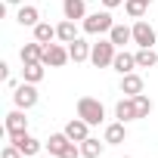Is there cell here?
<instances>
[{"label": "cell", "mask_w": 158, "mask_h": 158, "mask_svg": "<svg viewBox=\"0 0 158 158\" xmlns=\"http://www.w3.org/2000/svg\"><path fill=\"white\" fill-rule=\"evenodd\" d=\"M77 118H84L90 127H96V124L106 121V106L99 99H93V96H81L77 99Z\"/></svg>", "instance_id": "1"}, {"label": "cell", "mask_w": 158, "mask_h": 158, "mask_svg": "<svg viewBox=\"0 0 158 158\" xmlns=\"http://www.w3.org/2000/svg\"><path fill=\"white\" fill-rule=\"evenodd\" d=\"M115 53H118V47L106 37V40H96L93 44V50H90V62L96 65V68H109L112 62H115Z\"/></svg>", "instance_id": "2"}, {"label": "cell", "mask_w": 158, "mask_h": 158, "mask_svg": "<svg viewBox=\"0 0 158 158\" xmlns=\"http://www.w3.org/2000/svg\"><path fill=\"white\" fill-rule=\"evenodd\" d=\"M112 28H115V22H112V13H109V10L90 13V16L84 19V34H109Z\"/></svg>", "instance_id": "3"}, {"label": "cell", "mask_w": 158, "mask_h": 158, "mask_svg": "<svg viewBox=\"0 0 158 158\" xmlns=\"http://www.w3.org/2000/svg\"><path fill=\"white\" fill-rule=\"evenodd\" d=\"M40 62L50 65V68H62L65 62H71V56H68V44H44V56H40Z\"/></svg>", "instance_id": "4"}, {"label": "cell", "mask_w": 158, "mask_h": 158, "mask_svg": "<svg viewBox=\"0 0 158 158\" xmlns=\"http://www.w3.org/2000/svg\"><path fill=\"white\" fill-rule=\"evenodd\" d=\"M37 99H40V96H37V84L22 81V84L13 90V102H16V109H25V112H28V109L37 106Z\"/></svg>", "instance_id": "5"}, {"label": "cell", "mask_w": 158, "mask_h": 158, "mask_svg": "<svg viewBox=\"0 0 158 158\" xmlns=\"http://www.w3.org/2000/svg\"><path fill=\"white\" fill-rule=\"evenodd\" d=\"M10 143H16V146L22 149V155H25V158H37V152L44 149V143H40L37 136H31L28 130H25V133H16V136H10Z\"/></svg>", "instance_id": "6"}, {"label": "cell", "mask_w": 158, "mask_h": 158, "mask_svg": "<svg viewBox=\"0 0 158 158\" xmlns=\"http://www.w3.org/2000/svg\"><path fill=\"white\" fill-rule=\"evenodd\" d=\"M133 44H136V47H152V44H155V28H152L146 19H136V22H133Z\"/></svg>", "instance_id": "7"}, {"label": "cell", "mask_w": 158, "mask_h": 158, "mask_svg": "<svg viewBox=\"0 0 158 158\" xmlns=\"http://www.w3.org/2000/svg\"><path fill=\"white\" fill-rule=\"evenodd\" d=\"M3 127H6V133H10V136H16V133H25V130H28V118H25V109H13V112L6 115Z\"/></svg>", "instance_id": "8"}, {"label": "cell", "mask_w": 158, "mask_h": 158, "mask_svg": "<svg viewBox=\"0 0 158 158\" xmlns=\"http://www.w3.org/2000/svg\"><path fill=\"white\" fill-rule=\"evenodd\" d=\"M65 136H68L71 143H84V139L90 136V124H87L84 118H71V121L65 124Z\"/></svg>", "instance_id": "9"}, {"label": "cell", "mask_w": 158, "mask_h": 158, "mask_svg": "<svg viewBox=\"0 0 158 158\" xmlns=\"http://www.w3.org/2000/svg\"><path fill=\"white\" fill-rule=\"evenodd\" d=\"M90 50H93V44H87L84 37H77V40L68 44V56H71L74 65H77V62H90Z\"/></svg>", "instance_id": "10"}, {"label": "cell", "mask_w": 158, "mask_h": 158, "mask_svg": "<svg viewBox=\"0 0 158 158\" xmlns=\"http://www.w3.org/2000/svg\"><path fill=\"white\" fill-rule=\"evenodd\" d=\"M16 22H19L22 28H34V25L40 22V10H37V6H31V3H22V6H19V13H16Z\"/></svg>", "instance_id": "11"}, {"label": "cell", "mask_w": 158, "mask_h": 158, "mask_svg": "<svg viewBox=\"0 0 158 158\" xmlns=\"http://www.w3.org/2000/svg\"><path fill=\"white\" fill-rule=\"evenodd\" d=\"M115 118L118 121H136V102H133V96H124V99H118L115 102Z\"/></svg>", "instance_id": "12"}, {"label": "cell", "mask_w": 158, "mask_h": 158, "mask_svg": "<svg viewBox=\"0 0 158 158\" xmlns=\"http://www.w3.org/2000/svg\"><path fill=\"white\" fill-rule=\"evenodd\" d=\"M62 16L77 22V19H87V3L84 0H62Z\"/></svg>", "instance_id": "13"}, {"label": "cell", "mask_w": 158, "mask_h": 158, "mask_svg": "<svg viewBox=\"0 0 158 158\" xmlns=\"http://www.w3.org/2000/svg\"><path fill=\"white\" fill-rule=\"evenodd\" d=\"M112 68H115L118 74H130V71L136 68V53H124V50H118V53H115Z\"/></svg>", "instance_id": "14"}, {"label": "cell", "mask_w": 158, "mask_h": 158, "mask_svg": "<svg viewBox=\"0 0 158 158\" xmlns=\"http://www.w3.org/2000/svg\"><path fill=\"white\" fill-rule=\"evenodd\" d=\"M44 74H47V65L44 62H25L22 65V81H28V84H40Z\"/></svg>", "instance_id": "15"}, {"label": "cell", "mask_w": 158, "mask_h": 158, "mask_svg": "<svg viewBox=\"0 0 158 158\" xmlns=\"http://www.w3.org/2000/svg\"><path fill=\"white\" fill-rule=\"evenodd\" d=\"M121 93H124V96H139V93H143V77H139L136 71L121 74Z\"/></svg>", "instance_id": "16"}, {"label": "cell", "mask_w": 158, "mask_h": 158, "mask_svg": "<svg viewBox=\"0 0 158 158\" xmlns=\"http://www.w3.org/2000/svg\"><path fill=\"white\" fill-rule=\"evenodd\" d=\"M102 139H106L109 146H118V143H124V139H127V127H124V121L106 124V133H102Z\"/></svg>", "instance_id": "17"}, {"label": "cell", "mask_w": 158, "mask_h": 158, "mask_svg": "<svg viewBox=\"0 0 158 158\" xmlns=\"http://www.w3.org/2000/svg\"><path fill=\"white\" fill-rule=\"evenodd\" d=\"M56 40H59V44H71V40H77V25H74L71 19H62V22L56 25Z\"/></svg>", "instance_id": "18"}, {"label": "cell", "mask_w": 158, "mask_h": 158, "mask_svg": "<svg viewBox=\"0 0 158 158\" xmlns=\"http://www.w3.org/2000/svg\"><path fill=\"white\" fill-rule=\"evenodd\" d=\"M31 31H34V40L37 44H53L56 40V25H50V22H37Z\"/></svg>", "instance_id": "19"}, {"label": "cell", "mask_w": 158, "mask_h": 158, "mask_svg": "<svg viewBox=\"0 0 158 158\" xmlns=\"http://www.w3.org/2000/svg\"><path fill=\"white\" fill-rule=\"evenodd\" d=\"M40 56H44V44H37V40H31V44H25V47L19 50L22 65H25V62H40Z\"/></svg>", "instance_id": "20"}, {"label": "cell", "mask_w": 158, "mask_h": 158, "mask_svg": "<svg viewBox=\"0 0 158 158\" xmlns=\"http://www.w3.org/2000/svg\"><path fill=\"white\" fill-rule=\"evenodd\" d=\"M109 40H112L115 47H124V44L133 40V28H127V25H115V28L109 31Z\"/></svg>", "instance_id": "21"}, {"label": "cell", "mask_w": 158, "mask_h": 158, "mask_svg": "<svg viewBox=\"0 0 158 158\" xmlns=\"http://www.w3.org/2000/svg\"><path fill=\"white\" fill-rule=\"evenodd\" d=\"M158 65V53L152 47H139L136 50V68H155Z\"/></svg>", "instance_id": "22"}, {"label": "cell", "mask_w": 158, "mask_h": 158, "mask_svg": "<svg viewBox=\"0 0 158 158\" xmlns=\"http://www.w3.org/2000/svg\"><path fill=\"white\" fill-rule=\"evenodd\" d=\"M68 143H71V139H68V136H65V130H62V133H50V139H47L44 146L50 149V155H56V158H59V155L65 152V146H68Z\"/></svg>", "instance_id": "23"}, {"label": "cell", "mask_w": 158, "mask_h": 158, "mask_svg": "<svg viewBox=\"0 0 158 158\" xmlns=\"http://www.w3.org/2000/svg\"><path fill=\"white\" fill-rule=\"evenodd\" d=\"M106 146H109V143H106V139H102V143H99V139H93V136H87V139H84V143H81V155H84V158H99V155H102V149H106Z\"/></svg>", "instance_id": "24"}, {"label": "cell", "mask_w": 158, "mask_h": 158, "mask_svg": "<svg viewBox=\"0 0 158 158\" xmlns=\"http://www.w3.org/2000/svg\"><path fill=\"white\" fill-rule=\"evenodd\" d=\"M149 3H152V0H124V10H127L130 19H143L146 10H149Z\"/></svg>", "instance_id": "25"}, {"label": "cell", "mask_w": 158, "mask_h": 158, "mask_svg": "<svg viewBox=\"0 0 158 158\" xmlns=\"http://www.w3.org/2000/svg\"><path fill=\"white\" fill-rule=\"evenodd\" d=\"M133 102H136V118H149V112H152V99H149L146 93H139V96H133Z\"/></svg>", "instance_id": "26"}, {"label": "cell", "mask_w": 158, "mask_h": 158, "mask_svg": "<svg viewBox=\"0 0 158 158\" xmlns=\"http://www.w3.org/2000/svg\"><path fill=\"white\" fill-rule=\"evenodd\" d=\"M0 158H25V155H22V149H19L16 143H6L3 152H0Z\"/></svg>", "instance_id": "27"}, {"label": "cell", "mask_w": 158, "mask_h": 158, "mask_svg": "<svg viewBox=\"0 0 158 158\" xmlns=\"http://www.w3.org/2000/svg\"><path fill=\"white\" fill-rule=\"evenodd\" d=\"M59 158H84V155H81V143H68Z\"/></svg>", "instance_id": "28"}, {"label": "cell", "mask_w": 158, "mask_h": 158, "mask_svg": "<svg viewBox=\"0 0 158 158\" xmlns=\"http://www.w3.org/2000/svg\"><path fill=\"white\" fill-rule=\"evenodd\" d=\"M106 10H115V6H124V0H99Z\"/></svg>", "instance_id": "29"}, {"label": "cell", "mask_w": 158, "mask_h": 158, "mask_svg": "<svg viewBox=\"0 0 158 158\" xmlns=\"http://www.w3.org/2000/svg\"><path fill=\"white\" fill-rule=\"evenodd\" d=\"M0 77H3V81L10 77V65H6V62H0Z\"/></svg>", "instance_id": "30"}, {"label": "cell", "mask_w": 158, "mask_h": 158, "mask_svg": "<svg viewBox=\"0 0 158 158\" xmlns=\"http://www.w3.org/2000/svg\"><path fill=\"white\" fill-rule=\"evenodd\" d=\"M6 3H10V6H22V3H25V0H6Z\"/></svg>", "instance_id": "31"}, {"label": "cell", "mask_w": 158, "mask_h": 158, "mask_svg": "<svg viewBox=\"0 0 158 158\" xmlns=\"http://www.w3.org/2000/svg\"><path fill=\"white\" fill-rule=\"evenodd\" d=\"M124 158H130V155H124Z\"/></svg>", "instance_id": "32"}]
</instances>
